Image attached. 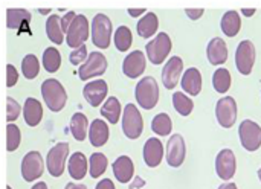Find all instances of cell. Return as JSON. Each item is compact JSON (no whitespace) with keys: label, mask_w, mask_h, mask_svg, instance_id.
Returning a JSON list of instances; mask_svg holds the SVG:
<instances>
[{"label":"cell","mask_w":261,"mask_h":189,"mask_svg":"<svg viewBox=\"0 0 261 189\" xmlns=\"http://www.w3.org/2000/svg\"><path fill=\"white\" fill-rule=\"evenodd\" d=\"M142 12H147V11H145L144 8H139V9H133V8H130V9H128V14H130L132 17H139Z\"/></svg>","instance_id":"obj_45"},{"label":"cell","mask_w":261,"mask_h":189,"mask_svg":"<svg viewBox=\"0 0 261 189\" xmlns=\"http://www.w3.org/2000/svg\"><path fill=\"white\" fill-rule=\"evenodd\" d=\"M158 28H159V20H158V15L154 12H147L138 23L136 26V31L139 34V37L142 38H150L153 37L156 32H158Z\"/></svg>","instance_id":"obj_27"},{"label":"cell","mask_w":261,"mask_h":189,"mask_svg":"<svg viewBox=\"0 0 261 189\" xmlns=\"http://www.w3.org/2000/svg\"><path fill=\"white\" fill-rule=\"evenodd\" d=\"M18 81V73H17V69L12 66V64H8L6 66V86L8 87H14Z\"/></svg>","instance_id":"obj_41"},{"label":"cell","mask_w":261,"mask_h":189,"mask_svg":"<svg viewBox=\"0 0 261 189\" xmlns=\"http://www.w3.org/2000/svg\"><path fill=\"white\" fill-rule=\"evenodd\" d=\"M31 189H47V185L44 182H40V183H35Z\"/></svg>","instance_id":"obj_50"},{"label":"cell","mask_w":261,"mask_h":189,"mask_svg":"<svg viewBox=\"0 0 261 189\" xmlns=\"http://www.w3.org/2000/svg\"><path fill=\"white\" fill-rule=\"evenodd\" d=\"M258 179H260V182H261V168L258 170Z\"/></svg>","instance_id":"obj_52"},{"label":"cell","mask_w":261,"mask_h":189,"mask_svg":"<svg viewBox=\"0 0 261 189\" xmlns=\"http://www.w3.org/2000/svg\"><path fill=\"white\" fill-rule=\"evenodd\" d=\"M151 130L154 134H159V136H168L173 130V122H171V118L167 115V113H159L158 116L153 118V122H151Z\"/></svg>","instance_id":"obj_33"},{"label":"cell","mask_w":261,"mask_h":189,"mask_svg":"<svg viewBox=\"0 0 261 189\" xmlns=\"http://www.w3.org/2000/svg\"><path fill=\"white\" fill-rule=\"evenodd\" d=\"M182 89L190 95V96H197L202 90V75L199 69L190 67L184 75H182Z\"/></svg>","instance_id":"obj_23"},{"label":"cell","mask_w":261,"mask_h":189,"mask_svg":"<svg viewBox=\"0 0 261 189\" xmlns=\"http://www.w3.org/2000/svg\"><path fill=\"white\" fill-rule=\"evenodd\" d=\"M219 189H239L237 188V185L236 183H223V185H220Z\"/></svg>","instance_id":"obj_47"},{"label":"cell","mask_w":261,"mask_h":189,"mask_svg":"<svg viewBox=\"0 0 261 189\" xmlns=\"http://www.w3.org/2000/svg\"><path fill=\"white\" fill-rule=\"evenodd\" d=\"M184 70V61L180 57H171L162 69V84L167 89H174L180 79Z\"/></svg>","instance_id":"obj_16"},{"label":"cell","mask_w":261,"mask_h":189,"mask_svg":"<svg viewBox=\"0 0 261 189\" xmlns=\"http://www.w3.org/2000/svg\"><path fill=\"white\" fill-rule=\"evenodd\" d=\"M6 189H12V188H11V186H6Z\"/></svg>","instance_id":"obj_53"},{"label":"cell","mask_w":261,"mask_h":189,"mask_svg":"<svg viewBox=\"0 0 261 189\" xmlns=\"http://www.w3.org/2000/svg\"><path fill=\"white\" fill-rule=\"evenodd\" d=\"M164 159V145L158 138H150L144 145V160L147 167L156 168Z\"/></svg>","instance_id":"obj_18"},{"label":"cell","mask_w":261,"mask_h":189,"mask_svg":"<svg viewBox=\"0 0 261 189\" xmlns=\"http://www.w3.org/2000/svg\"><path fill=\"white\" fill-rule=\"evenodd\" d=\"M21 73L26 79H34L40 73V61L34 53H28L21 61Z\"/></svg>","instance_id":"obj_34"},{"label":"cell","mask_w":261,"mask_h":189,"mask_svg":"<svg viewBox=\"0 0 261 189\" xmlns=\"http://www.w3.org/2000/svg\"><path fill=\"white\" fill-rule=\"evenodd\" d=\"M107 168V157L102 153H93L89 159V171L93 179H98L104 174Z\"/></svg>","instance_id":"obj_37"},{"label":"cell","mask_w":261,"mask_h":189,"mask_svg":"<svg viewBox=\"0 0 261 189\" xmlns=\"http://www.w3.org/2000/svg\"><path fill=\"white\" fill-rule=\"evenodd\" d=\"M64 189H87V186L83 183H67Z\"/></svg>","instance_id":"obj_46"},{"label":"cell","mask_w":261,"mask_h":189,"mask_svg":"<svg viewBox=\"0 0 261 189\" xmlns=\"http://www.w3.org/2000/svg\"><path fill=\"white\" fill-rule=\"evenodd\" d=\"M255 46L249 40H243L236 50V66L242 75H249L255 64Z\"/></svg>","instance_id":"obj_10"},{"label":"cell","mask_w":261,"mask_h":189,"mask_svg":"<svg viewBox=\"0 0 261 189\" xmlns=\"http://www.w3.org/2000/svg\"><path fill=\"white\" fill-rule=\"evenodd\" d=\"M222 32L226 37H236L240 32L242 28V20L237 11H228L225 12V15L222 17V23H220Z\"/></svg>","instance_id":"obj_28"},{"label":"cell","mask_w":261,"mask_h":189,"mask_svg":"<svg viewBox=\"0 0 261 189\" xmlns=\"http://www.w3.org/2000/svg\"><path fill=\"white\" fill-rule=\"evenodd\" d=\"M43 157L38 151H29L21 162V176L26 182H35L43 176Z\"/></svg>","instance_id":"obj_12"},{"label":"cell","mask_w":261,"mask_h":189,"mask_svg":"<svg viewBox=\"0 0 261 189\" xmlns=\"http://www.w3.org/2000/svg\"><path fill=\"white\" fill-rule=\"evenodd\" d=\"M173 105L176 109V112L182 116H188L191 115L193 109H194V102L190 96H187L182 92H176L173 95Z\"/></svg>","instance_id":"obj_36"},{"label":"cell","mask_w":261,"mask_h":189,"mask_svg":"<svg viewBox=\"0 0 261 189\" xmlns=\"http://www.w3.org/2000/svg\"><path fill=\"white\" fill-rule=\"evenodd\" d=\"M23 118L29 127H37L43 119V105L35 98H26L23 105Z\"/></svg>","instance_id":"obj_21"},{"label":"cell","mask_w":261,"mask_h":189,"mask_svg":"<svg viewBox=\"0 0 261 189\" xmlns=\"http://www.w3.org/2000/svg\"><path fill=\"white\" fill-rule=\"evenodd\" d=\"M107 90H109L107 83L104 79H96L84 86L83 95H84V99L89 102V105L98 107L107 98Z\"/></svg>","instance_id":"obj_17"},{"label":"cell","mask_w":261,"mask_h":189,"mask_svg":"<svg viewBox=\"0 0 261 189\" xmlns=\"http://www.w3.org/2000/svg\"><path fill=\"white\" fill-rule=\"evenodd\" d=\"M242 12H243V15H246V17H252L254 14H255V9L252 8V9H242Z\"/></svg>","instance_id":"obj_48"},{"label":"cell","mask_w":261,"mask_h":189,"mask_svg":"<svg viewBox=\"0 0 261 189\" xmlns=\"http://www.w3.org/2000/svg\"><path fill=\"white\" fill-rule=\"evenodd\" d=\"M69 128H70V133H72L73 139L78 141V142H83V141L89 136L87 130L90 128L86 115H83V113H80V112L75 113V115L72 116V119H70Z\"/></svg>","instance_id":"obj_26"},{"label":"cell","mask_w":261,"mask_h":189,"mask_svg":"<svg viewBox=\"0 0 261 189\" xmlns=\"http://www.w3.org/2000/svg\"><path fill=\"white\" fill-rule=\"evenodd\" d=\"M38 12H40V14H44V15H47V14L50 12V9H49V8H47V9H43V8H40V9H38Z\"/></svg>","instance_id":"obj_51"},{"label":"cell","mask_w":261,"mask_h":189,"mask_svg":"<svg viewBox=\"0 0 261 189\" xmlns=\"http://www.w3.org/2000/svg\"><path fill=\"white\" fill-rule=\"evenodd\" d=\"M110 131L107 122L102 119H95L89 128V141L93 147H104L109 141Z\"/></svg>","instance_id":"obj_22"},{"label":"cell","mask_w":261,"mask_h":189,"mask_svg":"<svg viewBox=\"0 0 261 189\" xmlns=\"http://www.w3.org/2000/svg\"><path fill=\"white\" fill-rule=\"evenodd\" d=\"M107 70V58L104 57L102 52H92L89 53V58L84 64H81L80 70H78V76L83 81H87L90 78L95 76H101L104 75Z\"/></svg>","instance_id":"obj_7"},{"label":"cell","mask_w":261,"mask_h":189,"mask_svg":"<svg viewBox=\"0 0 261 189\" xmlns=\"http://www.w3.org/2000/svg\"><path fill=\"white\" fill-rule=\"evenodd\" d=\"M101 116L104 119H107L110 124H118L119 118H121V102L118 101V98L110 96L106 99L104 105L101 107Z\"/></svg>","instance_id":"obj_30"},{"label":"cell","mask_w":261,"mask_h":189,"mask_svg":"<svg viewBox=\"0 0 261 189\" xmlns=\"http://www.w3.org/2000/svg\"><path fill=\"white\" fill-rule=\"evenodd\" d=\"M20 141H21L20 128L15 124H8V127H6V150L9 153L15 151L20 145Z\"/></svg>","instance_id":"obj_38"},{"label":"cell","mask_w":261,"mask_h":189,"mask_svg":"<svg viewBox=\"0 0 261 189\" xmlns=\"http://www.w3.org/2000/svg\"><path fill=\"white\" fill-rule=\"evenodd\" d=\"M144 180L142 179H139V177H136V185H133V186H130L132 189H135V188H141V186H144Z\"/></svg>","instance_id":"obj_49"},{"label":"cell","mask_w":261,"mask_h":189,"mask_svg":"<svg viewBox=\"0 0 261 189\" xmlns=\"http://www.w3.org/2000/svg\"><path fill=\"white\" fill-rule=\"evenodd\" d=\"M171 38L168 37V34L165 32H159L147 46H145V52H147V58L148 61H151L153 64L159 66L162 64L167 57L170 55L171 50Z\"/></svg>","instance_id":"obj_4"},{"label":"cell","mask_w":261,"mask_h":189,"mask_svg":"<svg viewBox=\"0 0 261 189\" xmlns=\"http://www.w3.org/2000/svg\"><path fill=\"white\" fill-rule=\"evenodd\" d=\"M43 66L44 69L49 72V73H55L60 66H61V55H60V50L55 49V47H47L44 52H43Z\"/></svg>","instance_id":"obj_32"},{"label":"cell","mask_w":261,"mask_h":189,"mask_svg":"<svg viewBox=\"0 0 261 189\" xmlns=\"http://www.w3.org/2000/svg\"><path fill=\"white\" fill-rule=\"evenodd\" d=\"M208 61L214 66H220L228 60V46L223 38H213L206 47Z\"/></svg>","instance_id":"obj_20"},{"label":"cell","mask_w":261,"mask_h":189,"mask_svg":"<svg viewBox=\"0 0 261 189\" xmlns=\"http://www.w3.org/2000/svg\"><path fill=\"white\" fill-rule=\"evenodd\" d=\"M87 58H89V53H87V47H86V44L84 46H81V47H78V49H75V50H72V53L69 55V61H70V64H73V66H78V64H84L86 61H87Z\"/></svg>","instance_id":"obj_40"},{"label":"cell","mask_w":261,"mask_h":189,"mask_svg":"<svg viewBox=\"0 0 261 189\" xmlns=\"http://www.w3.org/2000/svg\"><path fill=\"white\" fill-rule=\"evenodd\" d=\"M89 38V20L86 15L78 14L70 24V28L66 32V41L67 46L72 49H78L86 44V40Z\"/></svg>","instance_id":"obj_6"},{"label":"cell","mask_w":261,"mask_h":189,"mask_svg":"<svg viewBox=\"0 0 261 189\" xmlns=\"http://www.w3.org/2000/svg\"><path fill=\"white\" fill-rule=\"evenodd\" d=\"M41 96H43L47 109L55 112V113L61 112L66 105V101H67V93H66L64 86L55 78H49V79L43 81Z\"/></svg>","instance_id":"obj_1"},{"label":"cell","mask_w":261,"mask_h":189,"mask_svg":"<svg viewBox=\"0 0 261 189\" xmlns=\"http://www.w3.org/2000/svg\"><path fill=\"white\" fill-rule=\"evenodd\" d=\"M185 12H187V15L191 18V20H199L202 15H203V12H205V9L203 8H197V9H193V8H187L185 9Z\"/></svg>","instance_id":"obj_43"},{"label":"cell","mask_w":261,"mask_h":189,"mask_svg":"<svg viewBox=\"0 0 261 189\" xmlns=\"http://www.w3.org/2000/svg\"><path fill=\"white\" fill-rule=\"evenodd\" d=\"M92 43L98 49H109L112 41V21L104 14H96L92 20L90 29Z\"/></svg>","instance_id":"obj_3"},{"label":"cell","mask_w":261,"mask_h":189,"mask_svg":"<svg viewBox=\"0 0 261 189\" xmlns=\"http://www.w3.org/2000/svg\"><path fill=\"white\" fill-rule=\"evenodd\" d=\"M76 15H78L76 12L69 11L64 17H61V24H63V31H64V32H67V29L70 28V24L73 23V20H75Z\"/></svg>","instance_id":"obj_42"},{"label":"cell","mask_w":261,"mask_h":189,"mask_svg":"<svg viewBox=\"0 0 261 189\" xmlns=\"http://www.w3.org/2000/svg\"><path fill=\"white\" fill-rule=\"evenodd\" d=\"M6 104H8V115H6V121H8V124H12V122L20 116L21 107H20V104H18L14 98H11V96L6 99Z\"/></svg>","instance_id":"obj_39"},{"label":"cell","mask_w":261,"mask_h":189,"mask_svg":"<svg viewBox=\"0 0 261 189\" xmlns=\"http://www.w3.org/2000/svg\"><path fill=\"white\" fill-rule=\"evenodd\" d=\"M113 40H115V46L119 52H125L132 47V41H133V37H132V31L127 28V26H119L113 35Z\"/></svg>","instance_id":"obj_35"},{"label":"cell","mask_w":261,"mask_h":189,"mask_svg":"<svg viewBox=\"0 0 261 189\" xmlns=\"http://www.w3.org/2000/svg\"><path fill=\"white\" fill-rule=\"evenodd\" d=\"M95 189H116V188H115V185H113V182H112L110 179H102V180L96 185V188Z\"/></svg>","instance_id":"obj_44"},{"label":"cell","mask_w":261,"mask_h":189,"mask_svg":"<svg viewBox=\"0 0 261 189\" xmlns=\"http://www.w3.org/2000/svg\"><path fill=\"white\" fill-rule=\"evenodd\" d=\"M144 121L136 105L127 104L122 110V131L128 139H138L142 134Z\"/></svg>","instance_id":"obj_5"},{"label":"cell","mask_w":261,"mask_h":189,"mask_svg":"<svg viewBox=\"0 0 261 189\" xmlns=\"http://www.w3.org/2000/svg\"><path fill=\"white\" fill-rule=\"evenodd\" d=\"M115 179L119 183H128L133 176H135V167H133V160L128 156H119L113 165H112Z\"/></svg>","instance_id":"obj_19"},{"label":"cell","mask_w":261,"mask_h":189,"mask_svg":"<svg viewBox=\"0 0 261 189\" xmlns=\"http://www.w3.org/2000/svg\"><path fill=\"white\" fill-rule=\"evenodd\" d=\"M216 118L223 128H231L237 121V102L231 96L219 99L216 104Z\"/></svg>","instance_id":"obj_11"},{"label":"cell","mask_w":261,"mask_h":189,"mask_svg":"<svg viewBox=\"0 0 261 189\" xmlns=\"http://www.w3.org/2000/svg\"><path fill=\"white\" fill-rule=\"evenodd\" d=\"M237 170V160L232 150H222L216 157V173L222 180H231Z\"/></svg>","instance_id":"obj_13"},{"label":"cell","mask_w":261,"mask_h":189,"mask_svg":"<svg viewBox=\"0 0 261 189\" xmlns=\"http://www.w3.org/2000/svg\"><path fill=\"white\" fill-rule=\"evenodd\" d=\"M69 176L73 180H83L84 176L87 174V157L76 151L69 157Z\"/></svg>","instance_id":"obj_24"},{"label":"cell","mask_w":261,"mask_h":189,"mask_svg":"<svg viewBox=\"0 0 261 189\" xmlns=\"http://www.w3.org/2000/svg\"><path fill=\"white\" fill-rule=\"evenodd\" d=\"M69 156V144L60 142L52 147L46 157V167L52 177H60L64 173V164Z\"/></svg>","instance_id":"obj_8"},{"label":"cell","mask_w":261,"mask_h":189,"mask_svg":"<svg viewBox=\"0 0 261 189\" xmlns=\"http://www.w3.org/2000/svg\"><path fill=\"white\" fill-rule=\"evenodd\" d=\"M46 34L49 37V40L54 44H61L64 40V31H63V24H61V18L57 14H52L47 17L46 21Z\"/></svg>","instance_id":"obj_29"},{"label":"cell","mask_w":261,"mask_h":189,"mask_svg":"<svg viewBox=\"0 0 261 189\" xmlns=\"http://www.w3.org/2000/svg\"><path fill=\"white\" fill-rule=\"evenodd\" d=\"M239 134L245 150L257 151L261 147V127L257 122L251 119H245L239 127Z\"/></svg>","instance_id":"obj_9"},{"label":"cell","mask_w":261,"mask_h":189,"mask_svg":"<svg viewBox=\"0 0 261 189\" xmlns=\"http://www.w3.org/2000/svg\"><path fill=\"white\" fill-rule=\"evenodd\" d=\"M135 96L138 104L144 110H151L158 105L159 101V86L153 76H145L142 78L136 89H135Z\"/></svg>","instance_id":"obj_2"},{"label":"cell","mask_w":261,"mask_h":189,"mask_svg":"<svg viewBox=\"0 0 261 189\" xmlns=\"http://www.w3.org/2000/svg\"><path fill=\"white\" fill-rule=\"evenodd\" d=\"M231 83H232V78H231V73L228 69L225 67H220L214 72L213 75V86L216 89V92L219 93H226L231 87Z\"/></svg>","instance_id":"obj_31"},{"label":"cell","mask_w":261,"mask_h":189,"mask_svg":"<svg viewBox=\"0 0 261 189\" xmlns=\"http://www.w3.org/2000/svg\"><path fill=\"white\" fill-rule=\"evenodd\" d=\"M31 21V12L28 9L20 8H9L6 14V26L9 29L20 31L21 26H28Z\"/></svg>","instance_id":"obj_25"},{"label":"cell","mask_w":261,"mask_h":189,"mask_svg":"<svg viewBox=\"0 0 261 189\" xmlns=\"http://www.w3.org/2000/svg\"><path fill=\"white\" fill-rule=\"evenodd\" d=\"M185 154H187V147H185L184 138L180 134L170 136V141L167 144V162H168V165L173 168H179L185 160Z\"/></svg>","instance_id":"obj_14"},{"label":"cell","mask_w":261,"mask_h":189,"mask_svg":"<svg viewBox=\"0 0 261 189\" xmlns=\"http://www.w3.org/2000/svg\"><path fill=\"white\" fill-rule=\"evenodd\" d=\"M147 67V60H145V53L141 50H133L132 53H128L124 58L122 63V72L125 76L128 78H138L145 72Z\"/></svg>","instance_id":"obj_15"}]
</instances>
